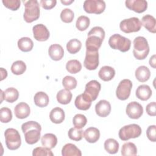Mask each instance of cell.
I'll use <instances>...</instances> for the list:
<instances>
[{
    "mask_svg": "<svg viewBox=\"0 0 156 156\" xmlns=\"http://www.w3.org/2000/svg\"><path fill=\"white\" fill-rule=\"evenodd\" d=\"M21 130L27 144H34L40 140L41 127L38 122L34 121L26 122L22 124Z\"/></svg>",
    "mask_w": 156,
    "mask_h": 156,
    "instance_id": "cell-1",
    "label": "cell"
},
{
    "mask_svg": "<svg viewBox=\"0 0 156 156\" xmlns=\"http://www.w3.org/2000/svg\"><path fill=\"white\" fill-rule=\"evenodd\" d=\"M105 38V31L101 27L95 26L88 33L85 42L86 49H99Z\"/></svg>",
    "mask_w": 156,
    "mask_h": 156,
    "instance_id": "cell-2",
    "label": "cell"
},
{
    "mask_svg": "<svg viewBox=\"0 0 156 156\" xmlns=\"http://www.w3.org/2000/svg\"><path fill=\"white\" fill-rule=\"evenodd\" d=\"M25 10L23 15L26 22L30 23L38 20L40 17V5L37 0H29L23 1Z\"/></svg>",
    "mask_w": 156,
    "mask_h": 156,
    "instance_id": "cell-3",
    "label": "cell"
},
{
    "mask_svg": "<svg viewBox=\"0 0 156 156\" xmlns=\"http://www.w3.org/2000/svg\"><path fill=\"white\" fill-rule=\"evenodd\" d=\"M133 54L137 60H144L148 55L149 46L147 40L143 37H137L133 40Z\"/></svg>",
    "mask_w": 156,
    "mask_h": 156,
    "instance_id": "cell-4",
    "label": "cell"
},
{
    "mask_svg": "<svg viewBox=\"0 0 156 156\" xmlns=\"http://www.w3.org/2000/svg\"><path fill=\"white\" fill-rule=\"evenodd\" d=\"M109 46L113 49H118L121 52L128 51L131 46V41L118 34L112 35L108 40Z\"/></svg>",
    "mask_w": 156,
    "mask_h": 156,
    "instance_id": "cell-5",
    "label": "cell"
},
{
    "mask_svg": "<svg viewBox=\"0 0 156 156\" xmlns=\"http://www.w3.org/2000/svg\"><path fill=\"white\" fill-rule=\"evenodd\" d=\"M142 132L141 128L136 124H131L122 127L118 132L119 138L122 141L139 137Z\"/></svg>",
    "mask_w": 156,
    "mask_h": 156,
    "instance_id": "cell-6",
    "label": "cell"
},
{
    "mask_svg": "<svg viewBox=\"0 0 156 156\" xmlns=\"http://www.w3.org/2000/svg\"><path fill=\"white\" fill-rule=\"evenodd\" d=\"M7 147L12 151L18 149L21 144V136L18 131L13 128H9L4 132Z\"/></svg>",
    "mask_w": 156,
    "mask_h": 156,
    "instance_id": "cell-7",
    "label": "cell"
},
{
    "mask_svg": "<svg viewBox=\"0 0 156 156\" xmlns=\"http://www.w3.org/2000/svg\"><path fill=\"white\" fill-rule=\"evenodd\" d=\"M141 22L136 17L124 19L120 22L119 27L121 31L126 34L138 32L141 28Z\"/></svg>",
    "mask_w": 156,
    "mask_h": 156,
    "instance_id": "cell-8",
    "label": "cell"
},
{
    "mask_svg": "<svg viewBox=\"0 0 156 156\" xmlns=\"http://www.w3.org/2000/svg\"><path fill=\"white\" fill-rule=\"evenodd\" d=\"M101 88V83L96 80H92L86 84L82 95L88 101L92 102L97 99Z\"/></svg>",
    "mask_w": 156,
    "mask_h": 156,
    "instance_id": "cell-9",
    "label": "cell"
},
{
    "mask_svg": "<svg viewBox=\"0 0 156 156\" xmlns=\"http://www.w3.org/2000/svg\"><path fill=\"white\" fill-rule=\"evenodd\" d=\"M98 49H87L83 62L84 67L88 70H95L99 66Z\"/></svg>",
    "mask_w": 156,
    "mask_h": 156,
    "instance_id": "cell-10",
    "label": "cell"
},
{
    "mask_svg": "<svg viewBox=\"0 0 156 156\" xmlns=\"http://www.w3.org/2000/svg\"><path fill=\"white\" fill-rule=\"evenodd\" d=\"M105 9V3L102 0H86L83 2V9L88 13L101 14Z\"/></svg>",
    "mask_w": 156,
    "mask_h": 156,
    "instance_id": "cell-11",
    "label": "cell"
},
{
    "mask_svg": "<svg viewBox=\"0 0 156 156\" xmlns=\"http://www.w3.org/2000/svg\"><path fill=\"white\" fill-rule=\"evenodd\" d=\"M132 88V82L129 79H123L119 83L116 90V96L118 99L124 101L130 96L131 90Z\"/></svg>",
    "mask_w": 156,
    "mask_h": 156,
    "instance_id": "cell-12",
    "label": "cell"
},
{
    "mask_svg": "<svg viewBox=\"0 0 156 156\" xmlns=\"http://www.w3.org/2000/svg\"><path fill=\"white\" fill-rule=\"evenodd\" d=\"M126 112L130 118L137 119L142 116L143 108L140 104L136 101H133L127 104Z\"/></svg>",
    "mask_w": 156,
    "mask_h": 156,
    "instance_id": "cell-13",
    "label": "cell"
},
{
    "mask_svg": "<svg viewBox=\"0 0 156 156\" xmlns=\"http://www.w3.org/2000/svg\"><path fill=\"white\" fill-rule=\"evenodd\" d=\"M32 31L34 37L37 41H44L49 37V32L44 24H38L34 26Z\"/></svg>",
    "mask_w": 156,
    "mask_h": 156,
    "instance_id": "cell-14",
    "label": "cell"
},
{
    "mask_svg": "<svg viewBox=\"0 0 156 156\" xmlns=\"http://www.w3.org/2000/svg\"><path fill=\"white\" fill-rule=\"evenodd\" d=\"M125 4L129 10L138 13L144 12L147 8V2L144 0H127Z\"/></svg>",
    "mask_w": 156,
    "mask_h": 156,
    "instance_id": "cell-15",
    "label": "cell"
},
{
    "mask_svg": "<svg viewBox=\"0 0 156 156\" xmlns=\"http://www.w3.org/2000/svg\"><path fill=\"white\" fill-rule=\"evenodd\" d=\"M111 108L110 102L106 100H101L95 105L96 114L102 118L107 116L110 113Z\"/></svg>",
    "mask_w": 156,
    "mask_h": 156,
    "instance_id": "cell-16",
    "label": "cell"
},
{
    "mask_svg": "<svg viewBox=\"0 0 156 156\" xmlns=\"http://www.w3.org/2000/svg\"><path fill=\"white\" fill-rule=\"evenodd\" d=\"M30 113L29 105L26 102L18 103L14 108V113L15 116L18 119H24L29 116Z\"/></svg>",
    "mask_w": 156,
    "mask_h": 156,
    "instance_id": "cell-17",
    "label": "cell"
},
{
    "mask_svg": "<svg viewBox=\"0 0 156 156\" xmlns=\"http://www.w3.org/2000/svg\"><path fill=\"white\" fill-rule=\"evenodd\" d=\"M48 54L51 58L55 61L61 60L64 55V50L58 44H51L48 49Z\"/></svg>",
    "mask_w": 156,
    "mask_h": 156,
    "instance_id": "cell-18",
    "label": "cell"
},
{
    "mask_svg": "<svg viewBox=\"0 0 156 156\" xmlns=\"http://www.w3.org/2000/svg\"><path fill=\"white\" fill-rule=\"evenodd\" d=\"M83 135L87 142L90 143H94L99 139L100 132L98 129L94 127H90L84 131Z\"/></svg>",
    "mask_w": 156,
    "mask_h": 156,
    "instance_id": "cell-19",
    "label": "cell"
},
{
    "mask_svg": "<svg viewBox=\"0 0 156 156\" xmlns=\"http://www.w3.org/2000/svg\"><path fill=\"white\" fill-rule=\"evenodd\" d=\"M152 90L149 86L147 85H141L138 87L135 94L137 98L141 101H147L152 96Z\"/></svg>",
    "mask_w": 156,
    "mask_h": 156,
    "instance_id": "cell-20",
    "label": "cell"
},
{
    "mask_svg": "<svg viewBox=\"0 0 156 156\" xmlns=\"http://www.w3.org/2000/svg\"><path fill=\"white\" fill-rule=\"evenodd\" d=\"M65 112L60 107H55L50 112L49 118L53 123L60 124L65 120Z\"/></svg>",
    "mask_w": 156,
    "mask_h": 156,
    "instance_id": "cell-21",
    "label": "cell"
},
{
    "mask_svg": "<svg viewBox=\"0 0 156 156\" xmlns=\"http://www.w3.org/2000/svg\"><path fill=\"white\" fill-rule=\"evenodd\" d=\"M115 75V70L109 66H102L98 73L99 78L103 81L107 82L111 80Z\"/></svg>",
    "mask_w": 156,
    "mask_h": 156,
    "instance_id": "cell-22",
    "label": "cell"
},
{
    "mask_svg": "<svg viewBox=\"0 0 156 156\" xmlns=\"http://www.w3.org/2000/svg\"><path fill=\"white\" fill-rule=\"evenodd\" d=\"M141 24L150 32L155 34L156 32V20L151 15H146L142 18Z\"/></svg>",
    "mask_w": 156,
    "mask_h": 156,
    "instance_id": "cell-23",
    "label": "cell"
},
{
    "mask_svg": "<svg viewBox=\"0 0 156 156\" xmlns=\"http://www.w3.org/2000/svg\"><path fill=\"white\" fill-rule=\"evenodd\" d=\"M136 79L140 82H145L149 80L151 76L149 69L146 66H140L135 70Z\"/></svg>",
    "mask_w": 156,
    "mask_h": 156,
    "instance_id": "cell-24",
    "label": "cell"
},
{
    "mask_svg": "<svg viewBox=\"0 0 156 156\" xmlns=\"http://www.w3.org/2000/svg\"><path fill=\"white\" fill-rule=\"evenodd\" d=\"M62 155L63 156H81L82 152L75 144L67 143L62 149Z\"/></svg>",
    "mask_w": 156,
    "mask_h": 156,
    "instance_id": "cell-25",
    "label": "cell"
},
{
    "mask_svg": "<svg viewBox=\"0 0 156 156\" xmlns=\"http://www.w3.org/2000/svg\"><path fill=\"white\" fill-rule=\"evenodd\" d=\"M41 142L43 146L51 149L56 146L57 143V138L53 133H46L41 137Z\"/></svg>",
    "mask_w": 156,
    "mask_h": 156,
    "instance_id": "cell-26",
    "label": "cell"
},
{
    "mask_svg": "<svg viewBox=\"0 0 156 156\" xmlns=\"http://www.w3.org/2000/svg\"><path fill=\"white\" fill-rule=\"evenodd\" d=\"M35 104L39 107H46L49 101V96L43 91H38L36 93L34 98Z\"/></svg>",
    "mask_w": 156,
    "mask_h": 156,
    "instance_id": "cell-27",
    "label": "cell"
},
{
    "mask_svg": "<svg viewBox=\"0 0 156 156\" xmlns=\"http://www.w3.org/2000/svg\"><path fill=\"white\" fill-rule=\"evenodd\" d=\"M72 96V93L69 90L67 89H62L57 93L56 98L60 104L66 105L71 102Z\"/></svg>",
    "mask_w": 156,
    "mask_h": 156,
    "instance_id": "cell-28",
    "label": "cell"
},
{
    "mask_svg": "<svg viewBox=\"0 0 156 156\" xmlns=\"http://www.w3.org/2000/svg\"><path fill=\"white\" fill-rule=\"evenodd\" d=\"M75 106L77 108L81 110H87L91 105V102L88 101L83 95L80 94L78 95L74 101Z\"/></svg>",
    "mask_w": 156,
    "mask_h": 156,
    "instance_id": "cell-29",
    "label": "cell"
},
{
    "mask_svg": "<svg viewBox=\"0 0 156 156\" xmlns=\"http://www.w3.org/2000/svg\"><path fill=\"white\" fill-rule=\"evenodd\" d=\"M3 94L4 100L9 103L14 102L18 99L19 97L18 91L13 87H10L7 88L3 92Z\"/></svg>",
    "mask_w": 156,
    "mask_h": 156,
    "instance_id": "cell-30",
    "label": "cell"
},
{
    "mask_svg": "<svg viewBox=\"0 0 156 156\" xmlns=\"http://www.w3.org/2000/svg\"><path fill=\"white\" fill-rule=\"evenodd\" d=\"M18 47L23 52L30 51L34 47L32 40L29 37H22L18 41Z\"/></svg>",
    "mask_w": 156,
    "mask_h": 156,
    "instance_id": "cell-31",
    "label": "cell"
},
{
    "mask_svg": "<svg viewBox=\"0 0 156 156\" xmlns=\"http://www.w3.org/2000/svg\"><path fill=\"white\" fill-rule=\"evenodd\" d=\"M121 155L123 156H132L137 154V148L135 144L131 142L123 144L121 148Z\"/></svg>",
    "mask_w": 156,
    "mask_h": 156,
    "instance_id": "cell-32",
    "label": "cell"
},
{
    "mask_svg": "<svg viewBox=\"0 0 156 156\" xmlns=\"http://www.w3.org/2000/svg\"><path fill=\"white\" fill-rule=\"evenodd\" d=\"M119 143L113 138H108L104 142L105 150L110 154H115L119 150Z\"/></svg>",
    "mask_w": 156,
    "mask_h": 156,
    "instance_id": "cell-33",
    "label": "cell"
},
{
    "mask_svg": "<svg viewBox=\"0 0 156 156\" xmlns=\"http://www.w3.org/2000/svg\"><path fill=\"white\" fill-rule=\"evenodd\" d=\"M82 47V43L80 40L76 38L70 40L66 44L67 51L72 54L78 52Z\"/></svg>",
    "mask_w": 156,
    "mask_h": 156,
    "instance_id": "cell-34",
    "label": "cell"
},
{
    "mask_svg": "<svg viewBox=\"0 0 156 156\" xmlns=\"http://www.w3.org/2000/svg\"><path fill=\"white\" fill-rule=\"evenodd\" d=\"M11 71L15 75L23 74L26 70V65L22 60H17L13 63L11 66Z\"/></svg>",
    "mask_w": 156,
    "mask_h": 156,
    "instance_id": "cell-35",
    "label": "cell"
},
{
    "mask_svg": "<svg viewBox=\"0 0 156 156\" xmlns=\"http://www.w3.org/2000/svg\"><path fill=\"white\" fill-rule=\"evenodd\" d=\"M66 70L71 74H76L82 69V64L77 60H70L66 64Z\"/></svg>",
    "mask_w": 156,
    "mask_h": 156,
    "instance_id": "cell-36",
    "label": "cell"
},
{
    "mask_svg": "<svg viewBox=\"0 0 156 156\" xmlns=\"http://www.w3.org/2000/svg\"><path fill=\"white\" fill-rule=\"evenodd\" d=\"M90 20L89 18L86 16H80L76 20V28L80 31L85 30L90 26Z\"/></svg>",
    "mask_w": 156,
    "mask_h": 156,
    "instance_id": "cell-37",
    "label": "cell"
},
{
    "mask_svg": "<svg viewBox=\"0 0 156 156\" xmlns=\"http://www.w3.org/2000/svg\"><path fill=\"white\" fill-rule=\"evenodd\" d=\"M87 119L85 115L82 114H76L73 119L74 127L77 129L83 128L87 124Z\"/></svg>",
    "mask_w": 156,
    "mask_h": 156,
    "instance_id": "cell-38",
    "label": "cell"
},
{
    "mask_svg": "<svg viewBox=\"0 0 156 156\" xmlns=\"http://www.w3.org/2000/svg\"><path fill=\"white\" fill-rule=\"evenodd\" d=\"M77 80L76 78L72 76H66L62 80L63 86L65 88V89L68 90L74 89L77 86Z\"/></svg>",
    "mask_w": 156,
    "mask_h": 156,
    "instance_id": "cell-39",
    "label": "cell"
},
{
    "mask_svg": "<svg viewBox=\"0 0 156 156\" xmlns=\"http://www.w3.org/2000/svg\"><path fill=\"white\" fill-rule=\"evenodd\" d=\"M83 131L81 130V129L73 127L69 130L68 132V135L71 140L76 141H79L81 140L83 137Z\"/></svg>",
    "mask_w": 156,
    "mask_h": 156,
    "instance_id": "cell-40",
    "label": "cell"
},
{
    "mask_svg": "<svg viewBox=\"0 0 156 156\" xmlns=\"http://www.w3.org/2000/svg\"><path fill=\"white\" fill-rule=\"evenodd\" d=\"M12 119V113L10 108L2 107L0 109V121L2 123H7Z\"/></svg>",
    "mask_w": 156,
    "mask_h": 156,
    "instance_id": "cell-41",
    "label": "cell"
},
{
    "mask_svg": "<svg viewBox=\"0 0 156 156\" xmlns=\"http://www.w3.org/2000/svg\"><path fill=\"white\" fill-rule=\"evenodd\" d=\"M74 18V12L69 9H64L60 13L61 20L65 23H71Z\"/></svg>",
    "mask_w": 156,
    "mask_h": 156,
    "instance_id": "cell-42",
    "label": "cell"
},
{
    "mask_svg": "<svg viewBox=\"0 0 156 156\" xmlns=\"http://www.w3.org/2000/svg\"><path fill=\"white\" fill-rule=\"evenodd\" d=\"M33 156H53L54 154L51 151V149L46 147H37L33 150Z\"/></svg>",
    "mask_w": 156,
    "mask_h": 156,
    "instance_id": "cell-43",
    "label": "cell"
},
{
    "mask_svg": "<svg viewBox=\"0 0 156 156\" xmlns=\"http://www.w3.org/2000/svg\"><path fill=\"white\" fill-rule=\"evenodd\" d=\"M2 2L5 7L13 11L18 10L21 4V1L19 0H3Z\"/></svg>",
    "mask_w": 156,
    "mask_h": 156,
    "instance_id": "cell-44",
    "label": "cell"
},
{
    "mask_svg": "<svg viewBox=\"0 0 156 156\" xmlns=\"http://www.w3.org/2000/svg\"><path fill=\"white\" fill-rule=\"evenodd\" d=\"M146 135L148 139L152 141L155 142L156 141V126L155 125L149 126L146 130Z\"/></svg>",
    "mask_w": 156,
    "mask_h": 156,
    "instance_id": "cell-45",
    "label": "cell"
},
{
    "mask_svg": "<svg viewBox=\"0 0 156 156\" xmlns=\"http://www.w3.org/2000/svg\"><path fill=\"white\" fill-rule=\"evenodd\" d=\"M40 5L41 7L46 10H50L52 8H54L56 4H57V1L55 0H41L40 2Z\"/></svg>",
    "mask_w": 156,
    "mask_h": 156,
    "instance_id": "cell-46",
    "label": "cell"
},
{
    "mask_svg": "<svg viewBox=\"0 0 156 156\" xmlns=\"http://www.w3.org/2000/svg\"><path fill=\"white\" fill-rule=\"evenodd\" d=\"M146 111L147 113L151 116H155L156 115V104L155 102H152L148 104L146 107Z\"/></svg>",
    "mask_w": 156,
    "mask_h": 156,
    "instance_id": "cell-47",
    "label": "cell"
},
{
    "mask_svg": "<svg viewBox=\"0 0 156 156\" xmlns=\"http://www.w3.org/2000/svg\"><path fill=\"white\" fill-rule=\"evenodd\" d=\"M149 65L151 67H152L153 68H155V64H156V62H155V55H153L152 57H151L150 59H149Z\"/></svg>",
    "mask_w": 156,
    "mask_h": 156,
    "instance_id": "cell-48",
    "label": "cell"
},
{
    "mask_svg": "<svg viewBox=\"0 0 156 156\" xmlns=\"http://www.w3.org/2000/svg\"><path fill=\"white\" fill-rule=\"evenodd\" d=\"M1 80H2L3 79H5L7 76V72L6 69H4L3 68H1Z\"/></svg>",
    "mask_w": 156,
    "mask_h": 156,
    "instance_id": "cell-49",
    "label": "cell"
},
{
    "mask_svg": "<svg viewBox=\"0 0 156 156\" xmlns=\"http://www.w3.org/2000/svg\"><path fill=\"white\" fill-rule=\"evenodd\" d=\"M73 2H74V0H68H68H63V1L61 0V2L65 5H68Z\"/></svg>",
    "mask_w": 156,
    "mask_h": 156,
    "instance_id": "cell-50",
    "label": "cell"
},
{
    "mask_svg": "<svg viewBox=\"0 0 156 156\" xmlns=\"http://www.w3.org/2000/svg\"><path fill=\"white\" fill-rule=\"evenodd\" d=\"M3 91L2 90H1V102L0 103H1L2 102V101H3V99H4V94H3Z\"/></svg>",
    "mask_w": 156,
    "mask_h": 156,
    "instance_id": "cell-51",
    "label": "cell"
}]
</instances>
